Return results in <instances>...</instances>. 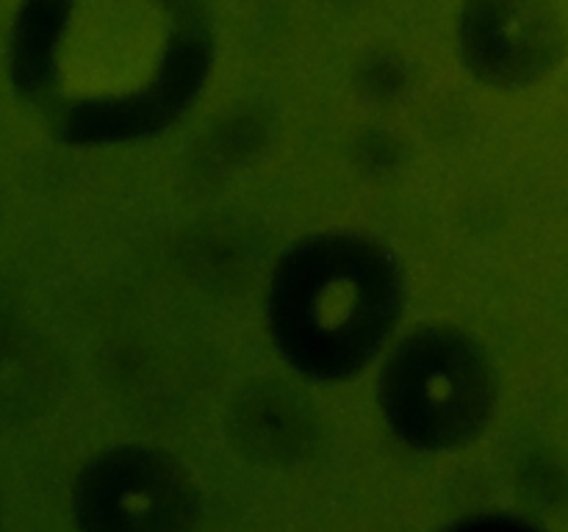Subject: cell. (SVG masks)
<instances>
[{
  "instance_id": "6da1fadb",
  "label": "cell",
  "mask_w": 568,
  "mask_h": 532,
  "mask_svg": "<svg viewBox=\"0 0 568 532\" xmlns=\"http://www.w3.org/2000/svg\"><path fill=\"white\" fill-rule=\"evenodd\" d=\"M31 17L33 81L78 144L153 136L209 70L194 0H37Z\"/></svg>"
},
{
  "instance_id": "277c9868",
  "label": "cell",
  "mask_w": 568,
  "mask_h": 532,
  "mask_svg": "<svg viewBox=\"0 0 568 532\" xmlns=\"http://www.w3.org/2000/svg\"><path fill=\"white\" fill-rule=\"evenodd\" d=\"M72 519L78 532H194L197 482L161 449L116 443L78 471Z\"/></svg>"
},
{
  "instance_id": "3957f363",
  "label": "cell",
  "mask_w": 568,
  "mask_h": 532,
  "mask_svg": "<svg viewBox=\"0 0 568 532\" xmlns=\"http://www.w3.org/2000/svg\"><path fill=\"white\" fill-rule=\"evenodd\" d=\"M388 430L419 452L466 447L486 424L491 375L477 344L447 325H425L392 344L377 371Z\"/></svg>"
},
{
  "instance_id": "8992f818",
  "label": "cell",
  "mask_w": 568,
  "mask_h": 532,
  "mask_svg": "<svg viewBox=\"0 0 568 532\" xmlns=\"http://www.w3.org/2000/svg\"><path fill=\"white\" fill-rule=\"evenodd\" d=\"M438 532H530L521 524H514V521L494 519V515H475V519L455 521V524L444 526Z\"/></svg>"
},
{
  "instance_id": "7a4b0ae2",
  "label": "cell",
  "mask_w": 568,
  "mask_h": 532,
  "mask_svg": "<svg viewBox=\"0 0 568 532\" xmlns=\"http://www.w3.org/2000/svg\"><path fill=\"white\" fill-rule=\"evenodd\" d=\"M405 283L392 249L364 233H316L281 255L270 283V336L297 375L342 382L392 341Z\"/></svg>"
},
{
  "instance_id": "5b68a950",
  "label": "cell",
  "mask_w": 568,
  "mask_h": 532,
  "mask_svg": "<svg viewBox=\"0 0 568 532\" xmlns=\"http://www.w3.org/2000/svg\"><path fill=\"white\" fill-rule=\"evenodd\" d=\"M227 430L233 447L255 463L292 466L316 443V416L294 388L258 380L236 393Z\"/></svg>"
}]
</instances>
